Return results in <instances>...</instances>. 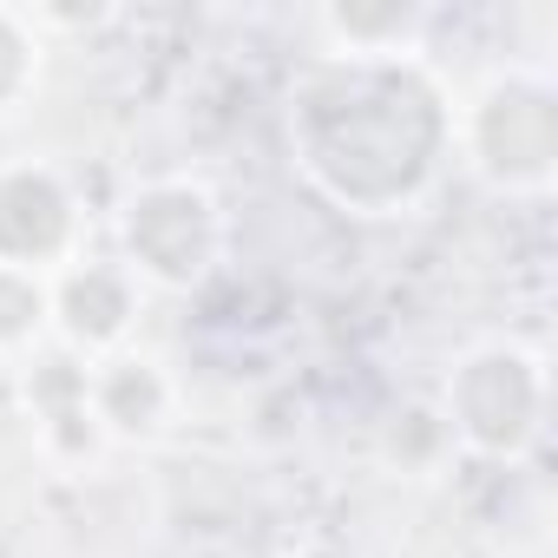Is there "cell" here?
Segmentation results:
<instances>
[{
    "label": "cell",
    "mask_w": 558,
    "mask_h": 558,
    "mask_svg": "<svg viewBox=\"0 0 558 558\" xmlns=\"http://www.w3.org/2000/svg\"><path fill=\"white\" fill-rule=\"evenodd\" d=\"M290 165L342 217H414L453 165V93L427 60H310L290 86Z\"/></svg>",
    "instance_id": "1"
},
{
    "label": "cell",
    "mask_w": 558,
    "mask_h": 558,
    "mask_svg": "<svg viewBox=\"0 0 558 558\" xmlns=\"http://www.w3.org/2000/svg\"><path fill=\"white\" fill-rule=\"evenodd\" d=\"M453 158L493 197H551L558 184V86L545 66H499L453 106Z\"/></svg>",
    "instance_id": "2"
},
{
    "label": "cell",
    "mask_w": 558,
    "mask_h": 558,
    "mask_svg": "<svg viewBox=\"0 0 558 558\" xmlns=\"http://www.w3.org/2000/svg\"><path fill=\"white\" fill-rule=\"evenodd\" d=\"M545 421H551V368L538 349L506 342V336L473 342L440 388L447 440L499 466H519L545 440Z\"/></svg>",
    "instance_id": "3"
},
{
    "label": "cell",
    "mask_w": 558,
    "mask_h": 558,
    "mask_svg": "<svg viewBox=\"0 0 558 558\" xmlns=\"http://www.w3.org/2000/svg\"><path fill=\"white\" fill-rule=\"evenodd\" d=\"M223 250H230L223 197L191 171L145 178L119 204V263L138 276V290L191 296L217 276Z\"/></svg>",
    "instance_id": "4"
},
{
    "label": "cell",
    "mask_w": 558,
    "mask_h": 558,
    "mask_svg": "<svg viewBox=\"0 0 558 558\" xmlns=\"http://www.w3.org/2000/svg\"><path fill=\"white\" fill-rule=\"evenodd\" d=\"M86 256V204L47 158H0V263L53 276Z\"/></svg>",
    "instance_id": "5"
},
{
    "label": "cell",
    "mask_w": 558,
    "mask_h": 558,
    "mask_svg": "<svg viewBox=\"0 0 558 558\" xmlns=\"http://www.w3.org/2000/svg\"><path fill=\"white\" fill-rule=\"evenodd\" d=\"M21 408H27V427H34V447L47 466L60 473H86L106 460V427L93 414V388H86V362L66 355L60 342H47L40 355H27L21 368Z\"/></svg>",
    "instance_id": "6"
},
{
    "label": "cell",
    "mask_w": 558,
    "mask_h": 558,
    "mask_svg": "<svg viewBox=\"0 0 558 558\" xmlns=\"http://www.w3.org/2000/svg\"><path fill=\"white\" fill-rule=\"evenodd\" d=\"M145 290L119 256H80L53 276V342L80 362H99L112 349H132Z\"/></svg>",
    "instance_id": "7"
},
{
    "label": "cell",
    "mask_w": 558,
    "mask_h": 558,
    "mask_svg": "<svg viewBox=\"0 0 558 558\" xmlns=\"http://www.w3.org/2000/svg\"><path fill=\"white\" fill-rule=\"evenodd\" d=\"M86 388H93V414L112 447H151L178 427V381L138 342L86 362Z\"/></svg>",
    "instance_id": "8"
},
{
    "label": "cell",
    "mask_w": 558,
    "mask_h": 558,
    "mask_svg": "<svg viewBox=\"0 0 558 558\" xmlns=\"http://www.w3.org/2000/svg\"><path fill=\"white\" fill-rule=\"evenodd\" d=\"M427 14L421 8H323L316 14V40L323 60H427Z\"/></svg>",
    "instance_id": "9"
},
{
    "label": "cell",
    "mask_w": 558,
    "mask_h": 558,
    "mask_svg": "<svg viewBox=\"0 0 558 558\" xmlns=\"http://www.w3.org/2000/svg\"><path fill=\"white\" fill-rule=\"evenodd\" d=\"M53 342V283L0 263V362L21 368Z\"/></svg>",
    "instance_id": "10"
},
{
    "label": "cell",
    "mask_w": 558,
    "mask_h": 558,
    "mask_svg": "<svg viewBox=\"0 0 558 558\" xmlns=\"http://www.w3.org/2000/svg\"><path fill=\"white\" fill-rule=\"evenodd\" d=\"M40 60H47V34L34 27V14L0 8V119H14L34 99Z\"/></svg>",
    "instance_id": "11"
},
{
    "label": "cell",
    "mask_w": 558,
    "mask_h": 558,
    "mask_svg": "<svg viewBox=\"0 0 558 558\" xmlns=\"http://www.w3.org/2000/svg\"><path fill=\"white\" fill-rule=\"evenodd\" d=\"M283 558H355L349 545H336V538H296Z\"/></svg>",
    "instance_id": "12"
}]
</instances>
